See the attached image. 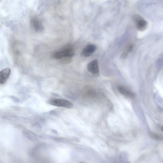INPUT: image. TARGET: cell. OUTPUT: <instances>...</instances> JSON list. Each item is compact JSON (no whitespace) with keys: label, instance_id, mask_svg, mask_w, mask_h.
<instances>
[{"label":"cell","instance_id":"1","mask_svg":"<svg viewBox=\"0 0 163 163\" xmlns=\"http://www.w3.org/2000/svg\"><path fill=\"white\" fill-rule=\"evenodd\" d=\"M74 55L75 51L74 49L72 48H68L55 52L54 54L53 57L56 59L70 58H72Z\"/></svg>","mask_w":163,"mask_h":163},{"label":"cell","instance_id":"2","mask_svg":"<svg viewBox=\"0 0 163 163\" xmlns=\"http://www.w3.org/2000/svg\"><path fill=\"white\" fill-rule=\"evenodd\" d=\"M48 103L56 107L67 108H71L73 107V105L71 103L67 100L61 99H52L48 101Z\"/></svg>","mask_w":163,"mask_h":163},{"label":"cell","instance_id":"3","mask_svg":"<svg viewBox=\"0 0 163 163\" xmlns=\"http://www.w3.org/2000/svg\"><path fill=\"white\" fill-rule=\"evenodd\" d=\"M134 22L137 29L140 31H144L147 27V21L141 16L134 15L133 17Z\"/></svg>","mask_w":163,"mask_h":163},{"label":"cell","instance_id":"4","mask_svg":"<svg viewBox=\"0 0 163 163\" xmlns=\"http://www.w3.org/2000/svg\"><path fill=\"white\" fill-rule=\"evenodd\" d=\"M88 71L95 76L99 74V68L98 62L97 60H95L89 63L87 66Z\"/></svg>","mask_w":163,"mask_h":163},{"label":"cell","instance_id":"5","mask_svg":"<svg viewBox=\"0 0 163 163\" xmlns=\"http://www.w3.org/2000/svg\"><path fill=\"white\" fill-rule=\"evenodd\" d=\"M31 23L35 31L40 32L44 30V27L43 24L37 17H34L32 18Z\"/></svg>","mask_w":163,"mask_h":163},{"label":"cell","instance_id":"6","mask_svg":"<svg viewBox=\"0 0 163 163\" xmlns=\"http://www.w3.org/2000/svg\"><path fill=\"white\" fill-rule=\"evenodd\" d=\"M97 48V46L94 44L88 45L83 49L81 55L84 57H87L93 54L96 50Z\"/></svg>","mask_w":163,"mask_h":163},{"label":"cell","instance_id":"7","mask_svg":"<svg viewBox=\"0 0 163 163\" xmlns=\"http://www.w3.org/2000/svg\"><path fill=\"white\" fill-rule=\"evenodd\" d=\"M118 89L120 94L126 97L133 98L136 97L135 94L133 91L123 86H118Z\"/></svg>","mask_w":163,"mask_h":163},{"label":"cell","instance_id":"8","mask_svg":"<svg viewBox=\"0 0 163 163\" xmlns=\"http://www.w3.org/2000/svg\"><path fill=\"white\" fill-rule=\"evenodd\" d=\"M11 73V69L8 68L3 69L0 72V83L4 84L6 83Z\"/></svg>","mask_w":163,"mask_h":163},{"label":"cell","instance_id":"9","mask_svg":"<svg viewBox=\"0 0 163 163\" xmlns=\"http://www.w3.org/2000/svg\"><path fill=\"white\" fill-rule=\"evenodd\" d=\"M150 136L153 139L157 140H163V136L161 134L151 132L149 133Z\"/></svg>","mask_w":163,"mask_h":163},{"label":"cell","instance_id":"10","mask_svg":"<svg viewBox=\"0 0 163 163\" xmlns=\"http://www.w3.org/2000/svg\"><path fill=\"white\" fill-rule=\"evenodd\" d=\"M161 129V130L163 131V126H162Z\"/></svg>","mask_w":163,"mask_h":163},{"label":"cell","instance_id":"11","mask_svg":"<svg viewBox=\"0 0 163 163\" xmlns=\"http://www.w3.org/2000/svg\"><path fill=\"white\" fill-rule=\"evenodd\" d=\"M80 163H84V162H80Z\"/></svg>","mask_w":163,"mask_h":163}]
</instances>
